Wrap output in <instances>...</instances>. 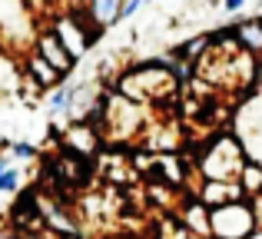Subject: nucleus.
I'll list each match as a JSON object with an SVG mask.
<instances>
[{"label": "nucleus", "instance_id": "1", "mask_svg": "<svg viewBox=\"0 0 262 239\" xmlns=\"http://www.w3.org/2000/svg\"><path fill=\"white\" fill-rule=\"evenodd\" d=\"M113 90L123 93L126 100H133V103L169 110V106L179 100L183 83L176 80L173 67H169L166 57H163V60H140V63L126 67V70L113 80Z\"/></svg>", "mask_w": 262, "mask_h": 239}, {"label": "nucleus", "instance_id": "2", "mask_svg": "<svg viewBox=\"0 0 262 239\" xmlns=\"http://www.w3.org/2000/svg\"><path fill=\"white\" fill-rule=\"evenodd\" d=\"M243 163H246L243 143H239L236 133H229V129L209 133L199 143L196 156H192V166H196L199 180H236Z\"/></svg>", "mask_w": 262, "mask_h": 239}, {"label": "nucleus", "instance_id": "3", "mask_svg": "<svg viewBox=\"0 0 262 239\" xmlns=\"http://www.w3.org/2000/svg\"><path fill=\"white\" fill-rule=\"evenodd\" d=\"M37 33V10L27 0H0V50L24 57L33 50Z\"/></svg>", "mask_w": 262, "mask_h": 239}, {"label": "nucleus", "instance_id": "4", "mask_svg": "<svg viewBox=\"0 0 262 239\" xmlns=\"http://www.w3.org/2000/svg\"><path fill=\"white\" fill-rule=\"evenodd\" d=\"M259 226L252 200H232L209 209V233L212 239H246Z\"/></svg>", "mask_w": 262, "mask_h": 239}, {"label": "nucleus", "instance_id": "5", "mask_svg": "<svg viewBox=\"0 0 262 239\" xmlns=\"http://www.w3.org/2000/svg\"><path fill=\"white\" fill-rule=\"evenodd\" d=\"M176 220L183 223V229L192 239H212V233H209V206H206L203 200H196L192 193H183L179 209H176Z\"/></svg>", "mask_w": 262, "mask_h": 239}, {"label": "nucleus", "instance_id": "6", "mask_svg": "<svg viewBox=\"0 0 262 239\" xmlns=\"http://www.w3.org/2000/svg\"><path fill=\"white\" fill-rule=\"evenodd\" d=\"M33 50H37V53H40V57H43L50 67H57V70L63 73V77H70V73H73V67H77V60L70 57V50H67V47L60 44V40H57V33H53L47 24L40 27L37 40H33Z\"/></svg>", "mask_w": 262, "mask_h": 239}, {"label": "nucleus", "instance_id": "7", "mask_svg": "<svg viewBox=\"0 0 262 239\" xmlns=\"http://www.w3.org/2000/svg\"><path fill=\"white\" fill-rule=\"evenodd\" d=\"M63 146L70 149V153H80V156H86V160H90V156L100 153L103 133H100V126H93L90 120H77V123H70V126H67Z\"/></svg>", "mask_w": 262, "mask_h": 239}, {"label": "nucleus", "instance_id": "8", "mask_svg": "<svg viewBox=\"0 0 262 239\" xmlns=\"http://www.w3.org/2000/svg\"><path fill=\"white\" fill-rule=\"evenodd\" d=\"M192 196L203 200L209 209L223 206V203H232V200H246L239 180H199L196 186H192Z\"/></svg>", "mask_w": 262, "mask_h": 239}, {"label": "nucleus", "instance_id": "9", "mask_svg": "<svg viewBox=\"0 0 262 239\" xmlns=\"http://www.w3.org/2000/svg\"><path fill=\"white\" fill-rule=\"evenodd\" d=\"M20 63H24V77H30L33 83L40 86V90L43 93H50V90H57L60 83H63V73L57 70V67H50L47 63L43 57H40L37 50H30V53H24V60H20Z\"/></svg>", "mask_w": 262, "mask_h": 239}, {"label": "nucleus", "instance_id": "10", "mask_svg": "<svg viewBox=\"0 0 262 239\" xmlns=\"http://www.w3.org/2000/svg\"><path fill=\"white\" fill-rule=\"evenodd\" d=\"M83 13L86 20L96 27L100 33H106L113 24H120V10H123V0H83Z\"/></svg>", "mask_w": 262, "mask_h": 239}, {"label": "nucleus", "instance_id": "11", "mask_svg": "<svg viewBox=\"0 0 262 239\" xmlns=\"http://www.w3.org/2000/svg\"><path fill=\"white\" fill-rule=\"evenodd\" d=\"M20 83H24V63L17 60V53L0 50V97L17 93Z\"/></svg>", "mask_w": 262, "mask_h": 239}, {"label": "nucleus", "instance_id": "12", "mask_svg": "<svg viewBox=\"0 0 262 239\" xmlns=\"http://www.w3.org/2000/svg\"><path fill=\"white\" fill-rule=\"evenodd\" d=\"M232 33L243 44V50L262 57V17H249V20H236L232 24Z\"/></svg>", "mask_w": 262, "mask_h": 239}, {"label": "nucleus", "instance_id": "13", "mask_svg": "<svg viewBox=\"0 0 262 239\" xmlns=\"http://www.w3.org/2000/svg\"><path fill=\"white\" fill-rule=\"evenodd\" d=\"M77 93H80V83H60L57 90H50V97H47V110H50V117H67V120H70V110H73Z\"/></svg>", "mask_w": 262, "mask_h": 239}, {"label": "nucleus", "instance_id": "14", "mask_svg": "<svg viewBox=\"0 0 262 239\" xmlns=\"http://www.w3.org/2000/svg\"><path fill=\"white\" fill-rule=\"evenodd\" d=\"M209 47H212V33H196V37H189V40H183V44L176 47L173 53H179L183 60H189L192 67L199 63V60L209 53Z\"/></svg>", "mask_w": 262, "mask_h": 239}, {"label": "nucleus", "instance_id": "15", "mask_svg": "<svg viewBox=\"0 0 262 239\" xmlns=\"http://www.w3.org/2000/svg\"><path fill=\"white\" fill-rule=\"evenodd\" d=\"M236 180H239V186H243L246 200H256V196L262 193V163H252V160H246Z\"/></svg>", "mask_w": 262, "mask_h": 239}, {"label": "nucleus", "instance_id": "16", "mask_svg": "<svg viewBox=\"0 0 262 239\" xmlns=\"http://www.w3.org/2000/svg\"><path fill=\"white\" fill-rule=\"evenodd\" d=\"M7 156L13 163H30V160H37V146H30L24 140H13V143H7Z\"/></svg>", "mask_w": 262, "mask_h": 239}, {"label": "nucleus", "instance_id": "17", "mask_svg": "<svg viewBox=\"0 0 262 239\" xmlns=\"http://www.w3.org/2000/svg\"><path fill=\"white\" fill-rule=\"evenodd\" d=\"M146 4V0H123V10H120V20H129L133 13H140V7Z\"/></svg>", "mask_w": 262, "mask_h": 239}, {"label": "nucleus", "instance_id": "18", "mask_svg": "<svg viewBox=\"0 0 262 239\" xmlns=\"http://www.w3.org/2000/svg\"><path fill=\"white\" fill-rule=\"evenodd\" d=\"M243 7H246V0H223V10H226V13H232V17H236Z\"/></svg>", "mask_w": 262, "mask_h": 239}, {"label": "nucleus", "instance_id": "19", "mask_svg": "<svg viewBox=\"0 0 262 239\" xmlns=\"http://www.w3.org/2000/svg\"><path fill=\"white\" fill-rule=\"evenodd\" d=\"M252 206H256V220H259V226H262V193L252 200Z\"/></svg>", "mask_w": 262, "mask_h": 239}, {"label": "nucleus", "instance_id": "20", "mask_svg": "<svg viewBox=\"0 0 262 239\" xmlns=\"http://www.w3.org/2000/svg\"><path fill=\"white\" fill-rule=\"evenodd\" d=\"M246 239H262V226H256V229H252V233L246 236Z\"/></svg>", "mask_w": 262, "mask_h": 239}, {"label": "nucleus", "instance_id": "21", "mask_svg": "<svg viewBox=\"0 0 262 239\" xmlns=\"http://www.w3.org/2000/svg\"><path fill=\"white\" fill-rule=\"evenodd\" d=\"M146 4H153V0H146Z\"/></svg>", "mask_w": 262, "mask_h": 239}, {"label": "nucleus", "instance_id": "22", "mask_svg": "<svg viewBox=\"0 0 262 239\" xmlns=\"http://www.w3.org/2000/svg\"><path fill=\"white\" fill-rule=\"evenodd\" d=\"M259 4H262V0H259Z\"/></svg>", "mask_w": 262, "mask_h": 239}]
</instances>
